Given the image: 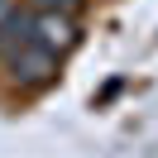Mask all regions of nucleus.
<instances>
[{"mask_svg":"<svg viewBox=\"0 0 158 158\" xmlns=\"http://www.w3.org/2000/svg\"><path fill=\"white\" fill-rule=\"evenodd\" d=\"M29 43H39L43 53L62 58L77 48V15L62 10H29Z\"/></svg>","mask_w":158,"mask_h":158,"instance_id":"f257e3e1","label":"nucleus"},{"mask_svg":"<svg viewBox=\"0 0 158 158\" xmlns=\"http://www.w3.org/2000/svg\"><path fill=\"white\" fill-rule=\"evenodd\" d=\"M5 67H10V77L24 81V86H43V81L58 77V58H53V53H43L39 43H29V39L5 48Z\"/></svg>","mask_w":158,"mask_h":158,"instance_id":"f03ea898","label":"nucleus"},{"mask_svg":"<svg viewBox=\"0 0 158 158\" xmlns=\"http://www.w3.org/2000/svg\"><path fill=\"white\" fill-rule=\"evenodd\" d=\"M34 10H62V15H77L81 0H34Z\"/></svg>","mask_w":158,"mask_h":158,"instance_id":"7ed1b4c3","label":"nucleus"},{"mask_svg":"<svg viewBox=\"0 0 158 158\" xmlns=\"http://www.w3.org/2000/svg\"><path fill=\"white\" fill-rule=\"evenodd\" d=\"M0 5H5V0H0Z\"/></svg>","mask_w":158,"mask_h":158,"instance_id":"20e7f679","label":"nucleus"}]
</instances>
